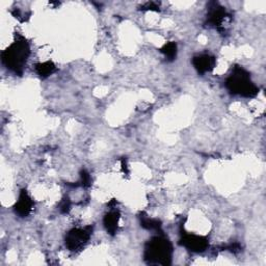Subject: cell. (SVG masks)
<instances>
[{
	"label": "cell",
	"mask_w": 266,
	"mask_h": 266,
	"mask_svg": "<svg viewBox=\"0 0 266 266\" xmlns=\"http://www.w3.org/2000/svg\"><path fill=\"white\" fill-rule=\"evenodd\" d=\"M179 245L192 253H203L209 247V240L206 236L192 233H181Z\"/></svg>",
	"instance_id": "8992f818"
},
{
	"label": "cell",
	"mask_w": 266,
	"mask_h": 266,
	"mask_svg": "<svg viewBox=\"0 0 266 266\" xmlns=\"http://www.w3.org/2000/svg\"><path fill=\"white\" fill-rule=\"evenodd\" d=\"M192 64L200 74H205L211 72L215 68L216 57L208 53L198 54L192 58Z\"/></svg>",
	"instance_id": "ba28073f"
},
{
	"label": "cell",
	"mask_w": 266,
	"mask_h": 266,
	"mask_svg": "<svg viewBox=\"0 0 266 266\" xmlns=\"http://www.w3.org/2000/svg\"><path fill=\"white\" fill-rule=\"evenodd\" d=\"M35 70L40 77L46 78V77H49L50 75H52L56 71V65L52 61L40 62V63L36 64Z\"/></svg>",
	"instance_id": "8fae6325"
},
{
	"label": "cell",
	"mask_w": 266,
	"mask_h": 266,
	"mask_svg": "<svg viewBox=\"0 0 266 266\" xmlns=\"http://www.w3.org/2000/svg\"><path fill=\"white\" fill-rule=\"evenodd\" d=\"M173 246L171 241L162 235L152 237L145 247L144 259L149 265H163L172 264Z\"/></svg>",
	"instance_id": "7a4b0ae2"
},
{
	"label": "cell",
	"mask_w": 266,
	"mask_h": 266,
	"mask_svg": "<svg viewBox=\"0 0 266 266\" xmlns=\"http://www.w3.org/2000/svg\"><path fill=\"white\" fill-rule=\"evenodd\" d=\"M141 10L143 11H159V5L157 3H146L144 6L141 7Z\"/></svg>",
	"instance_id": "9a60e30c"
},
{
	"label": "cell",
	"mask_w": 266,
	"mask_h": 266,
	"mask_svg": "<svg viewBox=\"0 0 266 266\" xmlns=\"http://www.w3.org/2000/svg\"><path fill=\"white\" fill-rule=\"evenodd\" d=\"M161 53H163L165 59L168 61H173L177 56V44L175 42H169L160 49Z\"/></svg>",
	"instance_id": "7c38bea8"
},
{
	"label": "cell",
	"mask_w": 266,
	"mask_h": 266,
	"mask_svg": "<svg viewBox=\"0 0 266 266\" xmlns=\"http://www.w3.org/2000/svg\"><path fill=\"white\" fill-rule=\"evenodd\" d=\"M231 20V15L227 10L217 3H210L207 13V23L210 26L217 28L219 31L225 32V25Z\"/></svg>",
	"instance_id": "5b68a950"
},
{
	"label": "cell",
	"mask_w": 266,
	"mask_h": 266,
	"mask_svg": "<svg viewBox=\"0 0 266 266\" xmlns=\"http://www.w3.org/2000/svg\"><path fill=\"white\" fill-rule=\"evenodd\" d=\"M30 55V46L27 40L20 35H16L15 41L3 51L2 60L8 69L16 74H22Z\"/></svg>",
	"instance_id": "6da1fadb"
},
{
	"label": "cell",
	"mask_w": 266,
	"mask_h": 266,
	"mask_svg": "<svg viewBox=\"0 0 266 266\" xmlns=\"http://www.w3.org/2000/svg\"><path fill=\"white\" fill-rule=\"evenodd\" d=\"M226 87L231 94L245 98H255L259 94V88L251 80L250 73L240 65H234L226 80Z\"/></svg>",
	"instance_id": "3957f363"
},
{
	"label": "cell",
	"mask_w": 266,
	"mask_h": 266,
	"mask_svg": "<svg viewBox=\"0 0 266 266\" xmlns=\"http://www.w3.org/2000/svg\"><path fill=\"white\" fill-rule=\"evenodd\" d=\"M121 167H122V172H123L126 176H128V175L130 174V171H129V168H128L127 158L123 157V158L121 159Z\"/></svg>",
	"instance_id": "e0dca14e"
},
{
	"label": "cell",
	"mask_w": 266,
	"mask_h": 266,
	"mask_svg": "<svg viewBox=\"0 0 266 266\" xmlns=\"http://www.w3.org/2000/svg\"><path fill=\"white\" fill-rule=\"evenodd\" d=\"M141 226L148 230V231H154L158 234L162 233V223L159 219L156 218H151L145 213H142L140 216Z\"/></svg>",
	"instance_id": "30bf717a"
},
{
	"label": "cell",
	"mask_w": 266,
	"mask_h": 266,
	"mask_svg": "<svg viewBox=\"0 0 266 266\" xmlns=\"http://www.w3.org/2000/svg\"><path fill=\"white\" fill-rule=\"evenodd\" d=\"M224 249H226L228 251H231L233 253H238V252H240L241 247H240L239 243L234 242V243H231V245H229V246H226Z\"/></svg>",
	"instance_id": "2e32d148"
},
{
	"label": "cell",
	"mask_w": 266,
	"mask_h": 266,
	"mask_svg": "<svg viewBox=\"0 0 266 266\" xmlns=\"http://www.w3.org/2000/svg\"><path fill=\"white\" fill-rule=\"evenodd\" d=\"M80 186L87 188L92 185V177L85 169H82L80 171Z\"/></svg>",
	"instance_id": "4fadbf2b"
},
{
	"label": "cell",
	"mask_w": 266,
	"mask_h": 266,
	"mask_svg": "<svg viewBox=\"0 0 266 266\" xmlns=\"http://www.w3.org/2000/svg\"><path fill=\"white\" fill-rule=\"evenodd\" d=\"M35 203L31 196L28 194L26 189H22L19 194V198L17 203L15 204V212L20 217H27L32 209H34Z\"/></svg>",
	"instance_id": "52a82bcc"
},
{
	"label": "cell",
	"mask_w": 266,
	"mask_h": 266,
	"mask_svg": "<svg viewBox=\"0 0 266 266\" xmlns=\"http://www.w3.org/2000/svg\"><path fill=\"white\" fill-rule=\"evenodd\" d=\"M71 209V202H70V200L69 197H64L60 205H59V210L61 213H68Z\"/></svg>",
	"instance_id": "5bb4252c"
},
{
	"label": "cell",
	"mask_w": 266,
	"mask_h": 266,
	"mask_svg": "<svg viewBox=\"0 0 266 266\" xmlns=\"http://www.w3.org/2000/svg\"><path fill=\"white\" fill-rule=\"evenodd\" d=\"M120 217H121V214L119 210H110L108 213L105 214L103 218V224L108 234L115 235L117 233L118 228H119Z\"/></svg>",
	"instance_id": "9c48e42d"
},
{
	"label": "cell",
	"mask_w": 266,
	"mask_h": 266,
	"mask_svg": "<svg viewBox=\"0 0 266 266\" xmlns=\"http://www.w3.org/2000/svg\"><path fill=\"white\" fill-rule=\"evenodd\" d=\"M93 234V227L88 226L83 229L74 228L65 235V247L71 252H78L84 248Z\"/></svg>",
	"instance_id": "277c9868"
}]
</instances>
